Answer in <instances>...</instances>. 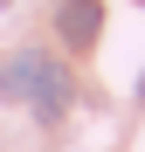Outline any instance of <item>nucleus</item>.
<instances>
[{
	"label": "nucleus",
	"mask_w": 145,
	"mask_h": 152,
	"mask_svg": "<svg viewBox=\"0 0 145 152\" xmlns=\"http://www.w3.org/2000/svg\"><path fill=\"white\" fill-rule=\"evenodd\" d=\"M55 35H62V48H97L104 7H97V0H62V7H55Z\"/></svg>",
	"instance_id": "1"
},
{
	"label": "nucleus",
	"mask_w": 145,
	"mask_h": 152,
	"mask_svg": "<svg viewBox=\"0 0 145 152\" xmlns=\"http://www.w3.org/2000/svg\"><path fill=\"white\" fill-rule=\"evenodd\" d=\"M35 76H42V48L0 56V104H28V97H35Z\"/></svg>",
	"instance_id": "3"
},
{
	"label": "nucleus",
	"mask_w": 145,
	"mask_h": 152,
	"mask_svg": "<svg viewBox=\"0 0 145 152\" xmlns=\"http://www.w3.org/2000/svg\"><path fill=\"white\" fill-rule=\"evenodd\" d=\"M28 111H35L42 124H55V118L69 111V69H62L55 56H42V76H35V97H28Z\"/></svg>",
	"instance_id": "2"
},
{
	"label": "nucleus",
	"mask_w": 145,
	"mask_h": 152,
	"mask_svg": "<svg viewBox=\"0 0 145 152\" xmlns=\"http://www.w3.org/2000/svg\"><path fill=\"white\" fill-rule=\"evenodd\" d=\"M0 7H7V0H0Z\"/></svg>",
	"instance_id": "5"
},
{
	"label": "nucleus",
	"mask_w": 145,
	"mask_h": 152,
	"mask_svg": "<svg viewBox=\"0 0 145 152\" xmlns=\"http://www.w3.org/2000/svg\"><path fill=\"white\" fill-rule=\"evenodd\" d=\"M138 104H145V69H138Z\"/></svg>",
	"instance_id": "4"
}]
</instances>
